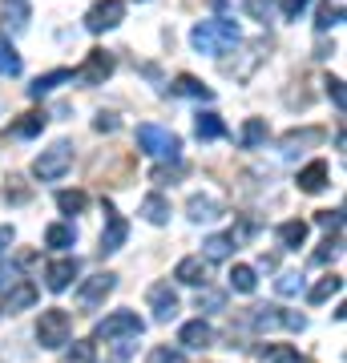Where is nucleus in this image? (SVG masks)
<instances>
[{"label":"nucleus","mask_w":347,"mask_h":363,"mask_svg":"<svg viewBox=\"0 0 347 363\" xmlns=\"http://www.w3.org/2000/svg\"><path fill=\"white\" fill-rule=\"evenodd\" d=\"M186 214H190V222L202 226V222H214L222 214V202L219 198H210V194H194L190 202H186Z\"/></svg>","instance_id":"nucleus-18"},{"label":"nucleus","mask_w":347,"mask_h":363,"mask_svg":"<svg viewBox=\"0 0 347 363\" xmlns=\"http://www.w3.org/2000/svg\"><path fill=\"white\" fill-rule=\"evenodd\" d=\"M138 145H142V154L162 157V162H178L182 157V138L170 133V130H162V125H154V121L138 125Z\"/></svg>","instance_id":"nucleus-2"},{"label":"nucleus","mask_w":347,"mask_h":363,"mask_svg":"<svg viewBox=\"0 0 347 363\" xmlns=\"http://www.w3.org/2000/svg\"><path fill=\"white\" fill-rule=\"evenodd\" d=\"M178 343L186 351H206L210 343H214V331H210V323H206V319H190V323H182Z\"/></svg>","instance_id":"nucleus-13"},{"label":"nucleus","mask_w":347,"mask_h":363,"mask_svg":"<svg viewBox=\"0 0 347 363\" xmlns=\"http://www.w3.org/2000/svg\"><path fill=\"white\" fill-rule=\"evenodd\" d=\"M0 77H21V52L9 37H0Z\"/></svg>","instance_id":"nucleus-31"},{"label":"nucleus","mask_w":347,"mask_h":363,"mask_svg":"<svg viewBox=\"0 0 347 363\" xmlns=\"http://www.w3.org/2000/svg\"><path fill=\"white\" fill-rule=\"evenodd\" d=\"M194 133H198L202 142H219V138H226V121H222L219 113H198L194 117Z\"/></svg>","instance_id":"nucleus-23"},{"label":"nucleus","mask_w":347,"mask_h":363,"mask_svg":"<svg viewBox=\"0 0 347 363\" xmlns=\"http://www.w3.org/2000/svg\"><path fill=\"white\" fill-rule=\"evenodd\" d=\"M323 85H327V97H331V101H335V109L343 113V109H347V93H343V81H339V77H327V81H323Z\"/></svg>","instance_id":"nucleus-39"},{"label":"nucleus","mask_w":347,"mask_h":363,"mask_svg":"<svg viewBox=\"0 0 347 363\" xmlns=\"http://www.w3.org/2000/svg\"><path fill=\"white\" fill-rule=\"evenodd\" d=\"M339 291H343V279H339V274H327V279H319V283L307 291V303L311 307H319V303H327V298L339 295Z\"/></svg>","instance_id":"nucleus-29"},{"label":"nucleus","mask_w":347,"mask_h":363,"mask_svg":"<svg viewBox=\"0 0 347 363\" xmlns=\"http://www.w3.org/2000/svg\"><path fill=\"white\" fill-rule=\"evenodd\" d=\"M327 182H331L327 162H311V166L299 169V190L303 194H319V190H327Z\"/></svg>","instance_id":"nucleus-17"},{"label":"nucleus","mask_w":347,"mask_h":363,"mask_svg":"<svg viewBox=\"0 0 347 363\" xmlns=\"http://www.w3.org/2000/svg\"><path fill=\"white\" fill-rule=\"evenodd\" d=\"M114 286H117V274H109V271L89 274V279L77 286V303L85 307V311H93V307H101L105 298L114 295Z\"/></svg>","instance_id":"nucleus-8"},{"label":"nucleus","mask_w":347,"mask_h":363,"mask_svg":"<svg viewBox=\"0 0 347 363\" xmlns=\"http://www.w3.org/2000/svg\"><path fill=\"white\" fill-rule=\"evenodd\" d=\"M138 214H142L150 226H166V222H170V202H166L162 194H150V198H142Z\"/></svg>","instance_id":"nucleus-21"},{"label":"nucleus","mask_w":347,"mask_h":363,"mask_svg":"<svg viewBox=\"0 0 347 363\" xmlns=\"http://www.w3.org/2000/svg\"><path fill=\"white\" fill-rule=\"evenodd\" d=\"M243 9L250 21H258V25H270V16H275V0H243Z\"/></svg>","instance_id":"nucleus-35"},{"label":"nucleus","mask_w":347,"mask_h":363,"mask_svg":"<svg viewBox=\"0 0 347 363\" xmlns=\"http://www.w3.org/2000/svg\"><path fill=\"white\" fill-rule=\"evenodd\" d=\"M142 331H145V323L133 311H114V315H105L101 323H97L93 335L105 339V343H117V339H138Z\"/></svg>","instance_id":"nucleus-5"},{"label":"nucleus","mask_w":347,"mask_h":363,"mask_svg":"<svg viewBox=\"0 0 347 363\" xmlns=\"http://www.w3.org/2000/svg\"><path fill=\"white\" fill-rule=\"evenodd\" d=\"M250 327L255 331H275V327H287V331H303L307 327V319L295 311H283V307H258L255 315H250Z\"/></svg>","instance_id":"nucleus-9"},{"label":"nucleus","mask_w":347,"mask_h":363,"mask_svg":"<svg viewBox=\"0 0 347 363\" xmlns=\"http://www.w3.org/2000/svg\"><path fill=\"white\" fill-rule=\"evenodd\" d=\"M65 363H97V351H93L89 339H73V347H69Z\"/></svg>","instance_id":"nucleus-36"},{"label":"nucleus","mask_w":347,"mask_h":363,"mask_svg":"<svg viewBox=\"0 0 347 363\" xmlns=\"http://www.w3.org/2000/svg\"><path fill=\"white\" fill-rule=\"evenodd\" d=\"M73 166V145L69 142H53L49 150H40V157L33 162V178L37 182H57L69 174Z\"/></svg>","instance_id":"nucleus-4"},{"label":"nucleus","mask_w":347,"mask_h":363,"mask_svg":"<svg viewBox=\"0 0 347 363\" xmlns=\"http://www.w3.org/2000/svg\"><path fill=\"white\" fill-rule=\"evenodd\" d=\"M13 242H16V230H13V226H0V255L13 247Z\"/></svg>","instance_id":"nucleus-47"},{"label":"nucleus","mask_w":347,"mask_h":363,"mask_svg":"<svg viewBox=\"0 0 347 363\" xmlns=\"http://www.w3.org/2000/svg\"><path fill=\"white\" fill-rule=\"evenodd\" d=\"M13 283H16V267H4L0 262V291H9Z\"/></svg>","instance_id":"nucleus-46"},{"label":"nucleus","mask_w":347,"mask_h":363,"mask_svg":"<svg viewBox=\"0 0 347 363\" xmlns=\"http://www.w3.org/2000/svg\"><path fill=\"white\" fill-rule=\"evenodd\" d=\"M222 307H226V295L222 291H210V286L198 291V311H222Z\"/></svg>","instance_id":"nucleus-38"},{"label":"nucleus","mask_w":347,"mask_h":363,"mask_svg":"<svg viewBox=\"0 0 347 363\" xmlns=\"http://www.w3.org/2000/svg\"><path fill=\"white\" fill-rule=\"evenodd\" d=\"M263 359L267 363H303V355L295 347H287V343H270V347H263Z\"/></svg>","instance_id":"nucleus-34"},{"label":"nucleus","mask_w":347,"mask_h":363,"mask_svg":"<svg viewBox=\"0 0 347 363\" xmlns=\"http://www.w3.org/2000/svg\"><path fill=\"white\" fill-rule=\"evenodd\" d=\"M145 298H150V311H154L158 323L178 319V295H174V286H170V283H154Z\"/></svg>","instance_id":"nucleus-11"},{"label":"nucleus","mask_w":347,"mask_h":363,"mask_svg":"<svg viewBox=\"0 0 347 363\" xmlns=\"http://www.w3.org/2000/svg\"><path fill=\"white\" fill-rule=\"evenodd\" d=\"M93 130H97V133H114L117 130V113H105V109H101L97 121H93Z\"/></svg>","instance_id":"nucleus-44"},{"label":"nucleus","mask_w":347,"mask_h":363,"mask_svg":"<svg viewBox=\"0 0 347 363\" xmlns=\"http://www.w3.org/2000/svg\"><path fill=\"white\" fill-rule=\"evenodd\" d=\"M77 271H81V262H77V259H53L49 267H45V286L61 295V291H69V286H73Z\"/></svg>","instance_id":"nucleus-12"},{"label":"nucleus","mask_w":347,"mask_h":363,"mask_svg":"<svg viewBox=\"0 0 347 363\" xmlns=\"http://www.w3.org/2000/svg\"><path fill=\"white\" fill-rule=\"evenodd\" d=\"M37 303V283H28V279H21V283L9 286V295H4V311L16 315V311H28Z\"/></svg>","instance_id":"nucleus-16"},{"label":"nucleus","mask_w":347,"mask_h":363,"mask_svg":"<svg viewBox=\"0 0 347 363\" xmlns=\"http://www.w3.org/2000/svg\"><path fill=\"white\" fill-rule=\"evenodd\" d=\"M150 363H186V355L178 347H154L150 351Z\"/></svg>","instance_id":"nucleus-41"},{"label":"nucleus","mask_w":347,"mask_h":363,"mask_svg":"<svg viewBox=\"0 0 347 363\" xmlns=\"http://www.w3.org/2000/svg\"><path fill=\"white\" fill-rule=\"evenodd\" d=\"M9 182H13V186H4V198H13V202H25L28 190L21 186V178H9Z\"/></svg>","instance_id":"nucleus-45"},{"label":"nucleus","mask_w":347,"mask_h":363,"mask_svg":"<svg viewBox=\"0 0 347 363\" xmlns=\"http://www.w3.org/2000/svg\"><path fill=\"white\" fill-rule=\"evenodd\" d=\"M0 13H4V28L9 33H25L33 21V4L28 0H0Z\"/></svg>","instance_id":"nucleus-15"},{"label":"nucleus","mask_w":347,"mask_h":363,"mask_svg":"<svg viewBox=\"0 0 347 363\" xmlns=\"http://www.w3.org/2000/svg\"><path fill=\"white\" fill-rule=\"evenodd\" d=\"M69 335H73V319H69V311H61V307H49V311H40L37 319V343L40 347H65L69 343Z\"/></svg>","instance_id":"nucleus-3"},{"label":"nucleus","mask_w":347,"mask_h":363,"mask_svg":"<svg viewBox=\"0 0 347 363\" xmlns=\"http://www.w3.org/2000/svg\"><path fill=\"white\" fill-rule=\"evenodd\" d=\"M206 271H210V262L202 259V255H186V259L174 267V279L186 286H206Z\"/></svg>","instance_id":"nucleus-14"},{"label":"nucleus","mask_w":347,"mask_h":363,"mask_svg":"<svg viewBox=\"0 0 347 363\" xmlns=\"http://www.w3.org/2000/svg\"><path fill=\"white\" fill-rule=\"evenodd\" d=\"M263 142H267V121L263 117H246V125L238 130V145L243 150H258Z\"/></svg>","instance_id":"nucleus-25"},{"label":"nucleus","mask_w":347,"mask_h":363,"mask_svg":"<svg viewBox=\"0 0 347 363\" xmlns=\"http://www.w3.org/2000/svg\"><path fill=\"white\" fill-rule=\"evenodd\" d=\"M129 238V222L114 206H105V230H101V255H117Z\"/></svg>","instance_id":"nucleus-10"},{"label":"nucleus","mask_w":347,"mask_h":363,"mask_svg":"<svg viewBox=\"0 0 347 363\" xmlns=\"http://www.w3.org/2000/svg\"><path fill=\"white\" fill-rule=\"evenodd\" d=\"M343 25V0H323L319 13H315V28L327 33V28H339Z\"/></svg>","instance_id":"nucleus-26"},{"label":"nucleus","mask_w":347,"mask_h":363,"mask_svg":"<svg viewBox=\"0 0 347 363\" xmlns=\"http://www.w3.org/2000/svg\"><path fill=\"white\" fill-rule=\"evenodd\" d=\"M49 125V113H21V121H13V138H40Z\"/></svg>","instance_id":"nucleus-24"},{"label":"nucleus","mask_w":347,"mask_h":363,"mask_svg":"<svg viewBox=\"0 0 347 363\" xmlns=\"http://www.w3.org/2000/svg\"><path fill=\"white\" fill-rule=\"evenodd\" d=\"M319 142H323V130L307 125V130H291L279 145H283V157H295L299 150H307V145H319Z\"/></svg>","instance_id":"nucleus-19"},{"label":"nucleus","mask_w":347,"mask_h":363,"mask_svg":"<svg viewBox=\"0 0 347 363\" xmlns=\"http://www.w3.org/2000/svg\"><path fill=\"white\" fill-rule=\"evenodd\" d=\"M231 286L238 291V295H255V286H258V279H255V267H246V262H238V267H231Z\"/></svg>","instance_id":"nucleus-32"},{"label":"nucleus","mask_w":347,"mask_h":363,"mask_svg":"<svg viewBox=\"0 0 347 363\" xmlns=\"http://www.w3.org/2000/svg\"><path fill=\"white\" fill-rule=\"evenodd\" d=\"M311 0H279V13H283V21H299V16L307 13Z\"/></svg>","instance_id":"nucleus-40"},{"label":"nucleus","mask_w":347,"mask_h":363,"mask_svg":"<svg viewBox=\"0 0 347 363\" xmlns=\"http://www.w3.org/2000/svg\"><path fill=\"white\" fill-rule=\"evenodd\" d=\"M202 247H206V262H222L234 255V238L231 234H210Z\"/></svg>","instance_id":"nucleus-30"},{"label":"nucleus","mask_w":347,"mask_h":363,"mask_svg":"<svg viewBox=\"0 0 347 363\" xmlns=\"http://www.w3.org/2000/svg\"><path fill=\"white\" fill-rule=\"evenodd\" d=\"M65 81H73V73H69V69H53V73H40V77L28 85V97H45V93H53L57 85H65Z\"/></svg>","instance_id":"nucleus-27"},{"label":"nucleus","mask_w":347,"mask_h":363,"mask_svg":"<svg viewBox=\"0 0 347 363\" xmlns=\"http://www.w3.org/2000/svg\"><path fill=\"white\" fill-rule=\"evenodd\" d=\"M114 69H117V57L109 49H93L89 57H85V61H81V69L77 73H73V77L81 81V85H105V81L114 77Z\"/></svg>","instance_id":"nucleus-6"},{"label":"nucleus","mask_w":347,"mask_h":363,"mask_svg":"<svg viewBox=\"0 0 347 363\" xmlns=\"http://www.w3.org/2000/svg\"><path fill=\"white\" fill-rule=\"evenodd\" d=\"M85 206H89V194H85V190H61V194H57V210H61V214H81Z\"/></svg>","instance_id":"nucleus-33"},{"label":"nucleus","mask_w":347,"mask_h":363,"mask_svg":"<svg viewBox=\"0 0 347 363\" xmlns=\"http://www.w3.org/2000/svg\"><path fill=\"white\" fill-rule=\"evenodd\" d=\"M275 238L283 242V250H299L303 242H307V222H299V218L279 222V230H275Z\"/></svg>","instance_id":"nucleus-22"},{"label":"nucleus","mask_w":347,"mask_h":363,"mask_svg":"<svg viewBox=\"0 0 347 363\" xmlns=\"http://www.w3.org/2000/svg\"><path fill=\"white\" fill-rule=\"evenodd\" d=\"M299 286H303V279H299V274H279L275 291H279V295H299Z\"/></svg>","instance_id":"nucleus-43"},{"label":"nucleus","mask_w":347,"mask_h":363,"mask_svg":"<svg viewBox=\"0 0 347 363\" xmlns=\"http://www.w3.org/2000/svg\"><path fill=\"white\" fill-rule=\"evenodd\" d=\"M315 222H319L323 230H339V226H343V214H339V210H319Z\"/></svg>","instance_id":"nucleus-42"},{"label":"nucleus","mask_w":347,"mask_h":363,"mask_svg":"<svg viewBox=\"0 0 347 363\" xmlns=\"http://www.w3.org/2000/svg\"><path fill=\"white\" fill-rule=\"evenodd\" d=\"M73 242H77V230L69 222H53L49 230H45V247H53V250H69Z\"/></svg>","instance_id":"nucleus-28"},{"label":"nucleus","mask_w":347,"mask_h":363,"mask_svg":"<svg viewBox=\"0 0 347 363\" xmlns=\"http://www.w3.org/2000/svg\"><path fill=\"white\" fill-rule=\"evenodd\" d=\"M126 21V0H97L89 13H85V28L89 33H109Z\"/></svg>","instance_id":"nucleus-7"},{"label":"nucleus","mask_w":347,"mask_h":363,"mask_svg":"<svg viewBox=\"0 0 347 363\" xmlns=\"http://www.w3.org/2000/svg\"><path fill=\"white\" fill-rule=\"evenodd\" d=\"M339 247H343V238H339V234H335V238H327V242H323V247L311 255V267H327V262L339 255Z\"/></svg>","instance_id":"nucleus-37"},{"label":"nucleus","mask_w":347,"mask_h":363,"mask_svg":"<svg viewBox=\"0 0 347 363\" xmlns=\"http://www.w3.org/2000/svg\"><path fill=\"white\" fill-rule=\"evenodd\" d=\"M238 40H243L238 25H234V21H222V16H214V21H198V25L190 28V45L198 52H226V49H234Z\"/></svg>","instance_id":"nucleus-1"},{"label":"nucleus","mask_w":347,"mask_h":363,"mask_svg":"<svg viewBox=\"0 0 347 363\" xmlns=\"http://www.w3.org/2000/svg\"><path fill=\"white\" fill-rule=\"evenodd\" d=\"M170 93H178V97H194V101H214V89L202 85L198 77H190V73H182V77L170 85Z\"/></svg>","instance_id":"nucleus-20"}]
</instances>
